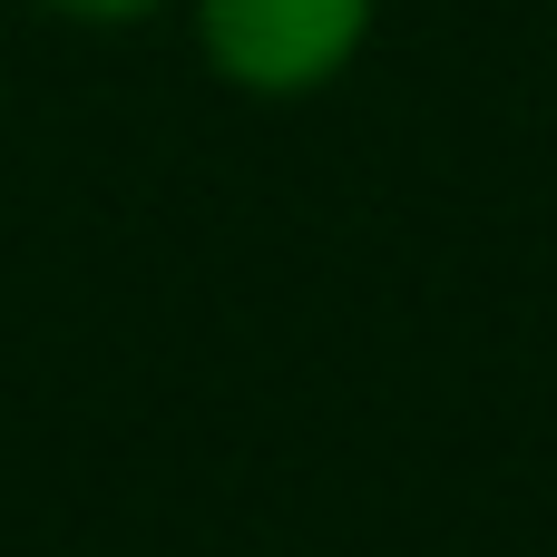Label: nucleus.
<instances>
[{
  "instance_id": "obj_2",
  "label": "nucleus",
  "mask_w": 557,
  "mask_h": 557,
  "mask_svg": "<svg viewBox=\"0 0 557 557\" xmlns=\"http://www.w3.org/2000/svg\"><path fill=\"white\" fill-rule=\"evenodd\" d=\"M10 10H29L49 29H88V39H127V29L176 20V0H10Z\"/></svg>"
},
{
  "instance_id": "obj_1",
  "label": "nucleus",
  "mask_w": 557,
  "mask_h": 557,
  "mask_svg": "<svg viewBox=\"0 0 557 557\" xmlns=\"http://www.w3.org/2000/svg\"><path fill=\"white\" fill-rule=\"evenodd\" d=\"M176 29L225 98L313 108L362 69L382 0H176Z\"/></svg>"
}]
</instances>
